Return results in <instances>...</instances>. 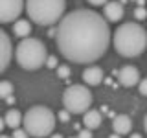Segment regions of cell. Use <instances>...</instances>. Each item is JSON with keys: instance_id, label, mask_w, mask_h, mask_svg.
<instances>
[{"instance_id": "cell-30", "label": "cell", "mask_w": 147, "mask_h": 138, "mask_svg": "<svg viewBox=\"0 0 147 138\" xmlns=\"http://www.w3.org/2000/svg\"><path fill=\"white\" fill-rule=\"evenodd\" d=\"M2 138H11V136H6V135H4V136H2Z\"/></svg>"}, {"instance_id": "cell-20", "label": "cell", "mask_w": 147, "mask_h": 138, "mask_svg": "<svg viewBox=\"0 0 147 138\" xmlns=\"http://www.w3.org/2000/svg\"><path fill=\"white\" fill-rule=\"evenodd\" d=\"M11 138H30V133L26 131V129H15V131H13V136Z\"/></svg>"}, {"instance_id": "cell-22", "label": "cell", "mask_w": 147, "mask_h": 138, "mask_svg": "<svg viewBox=\"0 0 147 138\" xmlns=\"http://www.w3.org/2000/svg\"><path fill=\"white\" fill-rule=\"evenodd\" d=\"M70 110H66V109H64V110H61V112H59V120H61V122H64V123H66V122H70Z\"/></svg>"}, {"instance_id": "cell-25", "label": "cell", "mask_w": 147, "mask_h": 138, "mask_svg": "<svg viewBox=\"0 0 147 138\" xmlns=\"http://www.w3.org/2000/svg\"><path fill=\"white\" fill-rule=\"evenodd\" d=\"M6 103H7V105H13V103H15V96H11V98H7V99H6Z\"/></svg>"}, {"instance_id": "cell-17", "label": "cell", "mask_w": 147, "mask_h": 138, "mask_svg": "<svg viewBox=\"0 0 147 138\" xmlns=\"http://www.w3.org/2000/svg\"><path fill=\"white\" fill-rule=\"evenodd\" d=\"M55 72H57L59 79H68V77H70V66H68V64H59V68Z\"/></svg>"}, {"instance_id": "cell-19", "label": "cell", "mask_w": 147, "mask_h": 138, "mask_svg": "<svg viewBox=\"0 0 147 138\" xmlns=\"http://www.w3.org/2000/svg\"><path fill=\"white\" fill-rule=\"evenodd\" d=\"M46 66L52 68V70H57V68H59V61H57V57H55V55H48V59H46Z\"/></svg>"}, {"instance_id": "cell-24", "label": "cell", "mask_w": 147, "mask_h": 138, "mask_svg": "<svg viewBox=\"0 0 147 138\" xmlns=\"http://www.w3.org/2000/svg\"><path fill=\"white\" fill-rule=\"evenodd\" d=\"M92 6H103V4H109V0H86Z\"/></svg>"}, {"instance_id": "cell-5", "label": "cell", "mask_w": 147, "mask_h": 138, "mask_svg": "<svg viewBox=\"0 0 147 138\" xmlns=\"http://www.w3.org/2000/svg\"><path fill=\"white\" fill-rule=\"evenodd\" d=\"M24 129L33 138L50 136L55 129V114L44 105H35L24 114Z\"/></svg>"}, {"instance_id": "cell-16", "label": "cell", "mask_w": 147, "mask_h": 138, "mask_svg": "<svg viewBox=\"0 0 147 138\" xmlns=\"http://www.w3.org/2000/svg\"><path fill=\"white\" fill-rule=\"evenodd\" d=\"M13 96V85L9 81H2L0 83V98L2 99H7Z\"/></svg>"}, {"instance_id": "cell-12", "label": "cell", "mask_w": 147, "mask_h": 138, "mask_svg": "<svg viewBox=\"0 0 147 138\" xmlns=\"http://www.w3.org/2000/svg\"><path fill=\"white\" fill-rule=\"evenodd\" d=\"M131 127H132V122H131V118H129L127 114H118V116H114L112 129H114L116 135H119V136L129 135V133H131Z\"/></svg>"}, {"instance_id": "cell-29", "label": "cell", "mask_w": 147, "mask_h": 138, "mask_svg": "<svg viewBox=\"0 0 147 138\" xmlns=\"http://www.w3.org/2000/svg\"><path fill=\"white\" fill-rule=\"evenodd\" d=\"M131 138H142V135H138V133H134V135H132Z\"/></svg>"}, {"instance_id": "cell-6", "label": "cell", "mask_w": 147, "mask_h": 138, "mask_svg": "<svg viewBox=\"0 0 147 138\" xmlns=\"http://www.w3.org/2000/svg\"><path fill=\"white\" fill-rule=\"evenodd\" d=\"M63 105L72 114H85L90 110L92 92L85 85H70L63 94Z\"/></svg>"}, {"instance_id": "cell-11", "label": "cell", "mask_w": 147, "mask_h": 138, "mask_svg": "<svg viewBox=\"0 0 147 138\" xmlns=\"http://www.w3.org/2000/svg\"><path fill=\"white\" fill-rule=\"evenodd\" d=\"M0 41H2V63H0V72H4L9 66V61H11V55H13V48H11L9 35L6 31H0Z\"/></svg>"}, {"instance_id": "cell-14", "label": "cell", "mask_w": 147, "mask_h": 138, "mask_svg": "<svg viewBox=\"0 0 147 138\" xmlns=\"http://www.w3.org/2000/svg\"><path fill=\"white\" fill-rule=\"evenodd\" d=\"M4 122H6L7 127H11L13 131H15V129H18L22 123H24V116H22L17 109H9L6 112V116H4Z\"/></svg>"}, {"instance_id": "cell-23", "label": "cell", "mask_w": 147, "mask_h": 138, "mask_svg": "<svg viewBox=\"0 0 147 138\" xmlns=\"http://www.w3.org/2000/svg\"><path fill=\"white\" fill-rule=\"evenodd\" d=\"M77 138H92V131L85 127L83 131H79V135H77Z\"/></svg>"}, {"instance_id": "cell-2", "label": "cell", "mask_w": 147, "mask_h": 138, "mask_svg": "<svg viewBox=\"0 0 147 138\" xmlns=\"http://www.w3.org/2000/svg\"><path fill=\"white\" fill-rule=\"evenodd\" d=\"M114 48L123 57H138L147 48V31L138 22H125L112 33Z\"/></svg>"}, {"instance_id": "cell-21", "label": "cell", "mask_w": 147, "mask_h": 138, "mask_svg": "<svg viewBox=\"0 0 147 138\" xmlns=\"http://www.w3.org/2000/svg\"><path fill=\"white\" fill-rule=\"evenodd\" d=\"M138 90H140L142 96H145V98H147V77L140 81V85H138Z\"/></svg>"}, {"instance_id": "cell-10", "label": "cell", "mask_w": 147, "mask_h": 138, "mask_svg": "<svg viewBox=\"0 0 147 138\" xmlns=\"http://www.w3.org/2000/svg\"><path fill=\"white\" fill-rule=\"evenodd\" d=\"M83 81H85V85L88 87H98L101 85V81L105 79L103 77V70H101L99 66H88L83 70Z\"/></svg>"}, {"instance_id": "cell-28", "label": "cell", "mask_w": 147, "mask_h": 138, "mask_svg": "<svg viewBox=\"0 0 147 138\" xmlns=\"http://www.w3.org/2000/svg\"><path fill=\"white\" fill-rule=\"evenodd\" d=\"M109 138H121V136H119V135H116V133H114V135H110Z\"/></svg>"}, {"instance_id": "cell-3", "label": "cell", "mask_w": 147, "mask_h": 138, "mask_svg": "<svg viewBox=\"0 0 147 138\" xmlns=\"http://www.w3.org/2000/svg\"><path fill=\"white\" fill-rule=\"evenodd\" d=\"M66 0H26V11L30 20L39 26H52L61 22Z\"/></svg>"}, {"instance_id": "cell-9", "label": "cell", "mask_w": 147, "mask_h": 138, "mask_svg": "<svg viewBox=\"0 0 147 138\" xmlns=\"http://www.w3.org/2000/svg\"><path fill=\"white\" fill-rule=\"evenodd\" d=\"M123 15H125V9H123V4H121V2H109V4H105V7H103V17L107 18L109 22H118V20H121Z\"/></svg>"}, {"instance_id": "cell-27", "label": "cell", "mask_w": 147, "mask_h": 138, "mask_svg": "<svg viewBox=\"0 0 147 138\" xmlns=\"http://www.w3.org/2000/svg\"><path fill=\"white\" fill-rule=\"evenodd\" d=\"M50 138H64V136H63V135H59V133H57V135H52Z\"/></svg>"}, {"instance_id": "cell-26", "label": "cell", "mask_w": 147, "mask_h": 138, "mask_svg": "<svg viewBox=\"0 0 147 138\" xmlns=\"http://www.w3.org/2000/svg\"><path fill=\"white\" fill-rule=\"evenodd\" d=\"M144 129H145V133H147V114L144 116Z\"/></svg>"}, {"instance_id": "cell-4", "label": "cell", "mask_w": 147, "mask_h": 138, "mask_svg": "<svg viewBox=\"0 0 147 138\" xmlns=\"http://www.w3.org/2000/svg\"><path fill=\"white\" fill-rule=\"evenodd\" d=\"M15 59H17L18 66L24 68V70H39L40 66L46 64V59H48L46 46L42 41L35 39V37L22 39L17 44Z\"/></svg>"}, {"instance_id": "cell-18", "label": "cell", "mask_w": 147, "mask_h": 138, "mask_svg": "<svg viewBox=\"0 0 147 138\" xmlns=\"http://www.w3.org/2000/svg\"><path fill=\"white\" fill-rule=\"evenodd\" d=\"M145 17H147V9L144 6H138L134 9V18H136V20H144Z\"/></svg>"}, {"instance_id": "cell-8", "label": "cell", "mask_w": 147, "mask_h": 138, "mask_svg": "<svg viewBox=\"0 0 147 138\" xmlns=\"http://www.w3.org/2000/svg\"><path fill=\"white\" fill-rule=\"evenodd\" d=\"M118 81L121 87H134L140 85V70L132 64H125L118 70Z\"/></svg>"}, {"instance_id": "cell-15", "label": "cell", "mask_w": 147, "mask_h": 138, "mask_svg": "<svg viewBox=\"0 0 147 138\" xmlns=\"http://www.w3.org/2000/svg\"><path fill=\"white\" fill-rule=\"evenodd\" d=\"M13 33L20 39H28L31 33V22L24 20V18H18V20L13 22Z\"/></svg>"}, {"instance_id": "cell-1", "label": "cell", "mask_w": 147, "mask_h": 138, "mask_svg": "<svg viewBox=\"0 0 147 138\" xmlns=\"http://www.w3.org/2000/svg\"><path fill=\"white\" fill-rule=\"evenodd\" d=\"M110 37L109 20L103 15L92 9H76L59 22L55 44L66 61L90 64L105 55Z\"/></svg>"}, {"instance_id": "cell-31", "label": "cell", "mask_w": 147, "mask_h": 138, "mask_svg": "<svg viewBox=\"0 0 147 138\" xmlns=\"http://www.w3.org/2000/svg\"><path fill=\"white\" fill-rule=\"evenodd\" d=\"M68 138H74V136H68Z\"/></svg>"}, {"instance_id": "cell-7", "label": "cell", "mask_w": 147, "mask_h": 138, "mask_svg": "<svg viewBox=\"0 0 147 138\" xmlns=\"http://www.w3.org/2000/svg\"><path fill=\"white\" fill-rule=\"evenodd\" d=\"M26 9L24 0H0V22L7 24V22H13L20 13Z\"/></svg>"}, {"instance_id": "cell-13", "label": "cell", "mask_w": 147, "mask_h": 138, "mask_svg": "<svg viewBox=\"0 0 147 138\" xmlns=\"http://www.w3.org/2000/svg\"><path fill=\"white\" fill-rule=\"evenodd\" d=\"M101 122H103L101 112H99V110H96V109H90V110H86V112L83 114V123H85V127L90 129V131L98 129L101 125Z\"/></svg>"}]
</instances>
